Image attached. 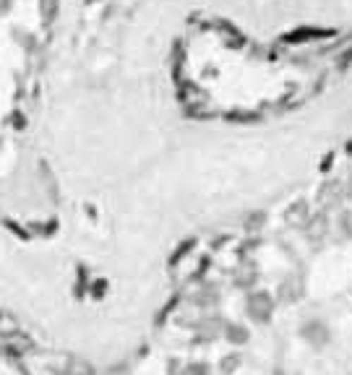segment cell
I'll list each match as a JSON object with an SVG mask.
<instances>
[{
    "label": "cell",
    "instance_id": "obj_1",
    "mask_svg": "<svg viewBox=\"0 0 352 375\" xmlns=\"http://www.w3.org/2000/svg\"><path fill=\"white\" fill-rule=\"evenodd\" d=\"M272 310H274V300L269 292H250L248 295V316L256 324H269L272 321Z\"/></svg>",
    "mask_w": 352,
    "mask_h": 375
},
{
    "label": "cell",
    "instance_id": "obj_2",
    "mask_svg": "<svg viewBox=\"0 0 352 375\" xmlns=\"http://www.w3.org/2000/svg\"><path fill=\"white\" fill-rule=\"evenodd\" d=\"M342 196H344V190L336 180H329V183H324V185L318 188V204L324 206V209H334V206L342 201Z\"/></svg>",
    "mask_w": 352,
    "mask_h": 375
},
{
    "label": "cell",
    "instance_id": "obj_3",
    "mask_svg": "<svg viewBox=\"0 0 352 375\" xmlns=\"http://www.w3.org/2000/svg\"><path fill=\"white\" fill-rule=\"evenodd\" d=\"M308 219H310V211L305 201H295V204L287 209V214H284V222L290 224V227H295V230H303V227L308 224Z\"/></svg>",
    "mask_w": 352,
    "mask_h": 375
},
{
    "label": "cell",
    "instance_id": "obj_4",
    "mask_svg": "<svg viewBox=\"0 0 352 375\" xmlns=\"http://www.w3.org/2000/svg\"><path fill=\"white\" fill-rule=\"evenodd\" d=\"M303 297V281L298 276H287L279 284V300L282 302H298Z\"/></svg>",
    "mask_w": 352,
    "mask_h": 375
},
{
    "label": "cell",
    "instance_id": "obj_5",
    "mask_svg": "<svg viewBox=\"0 0 352 375\" xmlns=\"http://www.w3.org/2000/svg\"><path fill=\"white\" fill-rule=\"evenodd\" d=\"M303 336H305L313 347H324L329 341V328L324 324H318V321H310V324L303 326Z\"/></svg>",
    "mask_w": 352,
    "mask_h": 375
},
{
    "label": "cell",
    "instance_id": "obj_6",
    "mask_svg": "<svg viewBox=\"0 0 352 375\" xmlns=\"http://www.w3.org/2000/svg\"><path fill=\"white\" fill-rule=\"evenodd\" d=\"M327 230H329L327 214H316V216H310L308 224H305V235H308L310 242H318V240L327 235Z\"/></svg>",
    "mask_w": 352,
    "mask_h": 375
},
{
    "label": "cell",
    "instance_id": "obj_7",
    "mask_svg": "<svg viewBox=\"0 0 352 375\" xmlns=\"http://www.w3.org/2000/svg\"><path fill=\"white\" fill-rule=\"evenodd\" d=\"M0 344L8 352H13V355H21V352H26L32 347V341L24 339L21 333H0Z\"/></svg>",
    "mask_w": 352,
    "mask_h": 375
},
{
    "label": "cell",
    "instance_id": "obj_8",
    "mask_svg": "<svg viewBox=\"0 0 352 375\" xmlns=\"http://www.w3.org/2000/svg\"><path fill=\"white\" fill-rule=\"evenodd\" d=\"M66 373L68 375H95V365L86 362L84 357H68V362H66Z\"/></svg>",
    "mask_w": 352,
    "mask_h": 375
},
{
    "label": "cell",
    "instance_id": "obj_9",
    "mask_svg": "<svg viewBox=\"0 0 352 375\" xmlns=\"http://www.w3.org/2000/svg\"><path fill=\"white\" fill-rule=\"evenodd\" d=\"M222 331H224V326H222V321H217V318H209V321H204V324L198 326V333L207 336V339H214L217 333H222Z\"/></svg>",
    "mask_w": 352,
    "mask_h": 375
},
{
    "label": "cell",
    "instance_id": "obj_10",
    "mask_svg": "<svg viewBox=\"0 0 352 375\" xmlns=\"http://www.w3.org/2000/svg\"><path fill=\"white\" fill-rule=\"evenodd\" d=\"M224 333H227V341H232V344H245L248 341V331L243 326H224Z\"/></svg>",
    "mask_w": 352,
    "mask_h": 375
},
{
    "label": "cell",
    "instance_id": "obj_11",
    "mask_svg": "<svg viewBox=\"0 0 352 375\" xmlns=\"http://www.w3.org/2000/svg\"><path fill=\"white\" fill-rule=\"evenodd\" d=\"M58 8H61L58 0H42V3H40V13H42V18L47 24H52V21L58 18Z\"/></svg>",
    "mask_w": 352,
    "mask_h": 375
},
{
    "label": "cell",
    "instance_id": "obj_12",
    "mask_svg": "<svg viewBox=\"0 0 352 375\" xmlns=\"http://www.w3.org/2000/svg\"><path fill=\"white\" fill-rule=\"evenodd\" d=\"M238 365H241V355H227V357L222 359L219 370H222L224 375H232L235 370H238Z\"/></svg>",
    "mask_w": 352,
    "mask_h": 375
},
{
    "label": "cell",
    "instance_id": "obj_13",
    "mask_svg": "<svg viewBox=\"0 0 352 375\" xmlns=\"http://www.w3.org/2000/svg\"><path fill=\"white\" fill-rule=\"evenodd\" d=\"M264 222H267V214L256 211V214H250L248 219H245V227H248V230H258V227H261Z\"/></svg>",
    "mask_w": 352,
    "mask_h": 375
},
{
    "label": "cell",
    "instance_id": "obj_14",
    "mask_svg": "<svg viewBox=\"0 0 352 375\" xmlns=\"http://www.w3.org/2000/svg\"><path fill=\"white\" fill-rule=\"evenodd\" d=\"M339 224H342V235H344V238H352V219H350V214H342Z\"/></svg>",
    "mask_w": 352,
    "mask_h": 375
},
{
    "label": "cell",
    "instance_id": "obj_15",
    "mask_svg": "<svg viewBox=\"0 0 352 375\" xmlns=\"http://www.w3.org/2000/svg\"><path fill=\"white\" fill-rule=\"evenodd\" d=\"M183 375H207V367H204V365H190Z\"/></svg>",
    "mask_w": 352,
    "mask_h": 375
},
{
    "label": "cell",
    "instance_id": "obj_16",
    "mask_svg": "<svg viewBox=\"0 0 352 375\" xmlns=\"http://www.w3.org/2000/svg\"><path fill=\"white\" fill-rule=\"evenodd\" d=\"M342 190H344V196H347V198L352 201V175H350V180H347V185H344Z\"/></svg>",
    "mask_w": 352,
    "mask_h": 375
},
{
    "label": "cell",
    "instance_id": "obj_17",
    "mask_svg": "<svg viewBox=\"0 0 352 375\" xmlns=\"http://www.w3.org/2000/svg\"><path fill=\"white\" fill-rule=\"evenodd\" d=\"M86 3H97V0H86Z\"/></svg>",
    "mask_w": 352,
    "mask_h": 375
}]
</instances>
